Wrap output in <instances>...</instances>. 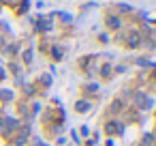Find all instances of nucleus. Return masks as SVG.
<instances>
[{
	"label": "nucleus",
	"mask_w": 156,
	"mask_h": 146,
	"mask_svg": "<svg viewBox=\"0 0 156 146\" xmlns=\"http://www.w3.org/2000/svg\"><path fill=\"white\" fill-rule=\"evenodd\" d=\"M17 129H20V122H17L15 118H11V116H0V135H5V137L9 140V137H13V135L17 133Z\"/></svg>",
	"instance_id": "obj_1"
},
{
	"label": "nucleus",
	"mask_w": 156,
	"mask_h": 146,
	"mask_svg": "<svg viewBox=\"0 0 156 146\" xmlns=\"http://www.w3.org/2000/svg\"><path fill=\"white\" fill-rule=\"evenodd\" d=\"M105 133L107 135H122L124 133V122L120 118H109L105 122Z\"/></svg>",
	"instance_id": "obj_2"
},
{
	"label": "nucleus",
	"mask_w": 156,
	"mask_h": 146,
	"mask_svg": "<svg viewBox=\"0 0 156 146\" xmlns=\"http://www.w3.org/2000/svg\"><path fill=\"white\" fill-rule=\"evenodd\" d=\"M122 112H126V103L118 97V99L111 101V105H109V110H107V116H109V118H115V116L122 114Z\"/></svg>",
	"instance_id": "obj_3"
},
{
	"label": "nucleus",
	"mask_w": 156,
	"mask_h": 146,
	"mask_svg": "<svg viewBox=\"0 0 156 146\" xmlns=\"http://www.w3.org/2000/svg\"><path fill=\"white\" fill-rule=\"evenodd\" d=\"M28 135H30V125H26L24 122V127L20 125V129H17V133H15V144H26L28 142Z\"/></svg>",
	"instance_id": "obj_4"
},
{
	"label": "nucleus",
	"mask_w": 156,
	"mask_h": 146,
	"mask_svg": "<svg viewBox=\"0 0 156 146\" xmlns=\"http://www.w3.org/2000/svg\"><path fill=\"white\" fill-rule=\"evenodd\" d=\"M34 28H37L39 32H43V35H45V32H49V30H51V17H43V15H41V17H37Z\"/></svg>",
	"instance_id": "obj_5"
},
{
	"label": "nucleus",
	"mask_w": 156,
	"mask_h": 146,
	"mask_svg": "<svg viewBox=\"0 0 156 146\" xmlns=\"http://www.w3.org/2000/svg\"><path fill=\"white\" fill-rule=\"evenodd\" d=\"M94 62H96V56H86V58H81V60H79V67H81V71H83V73H92Z\"/></svg>",
	"instance_id": "obj_6"
},
{
	"label": "nucleus",
	"mask_w": 156,
	"mask_h": 146,
	"mask_svg": "<svg viewBox=\"0 0 156 146\" xmlns=\"http://www.w3.org/2000/svg\"><path fill=\"white\" fill-rule=\"evenodd\" d=\"M105 26H107L109 30H120V28H122V20H120L118 15H107V17H105Z\"/></svg>",
	"instance_id": "obj_7"
},
{
	"label": "nucleus",
	"mask_w": 156,
	"mask_h": 146,
	"mask_svg": "<svg viewBox=\"0 0 156 146\" xmlns=\"http://www.w3.org/2000/svg\"><path fill=\"white\" fill-rule=\"evenodd\" d=\"M49 86H51V75H47V73H45V75H41V77L37 80V84H34V88H37V90H47Z\"/></svg>",
	"instance_id": "obj_8"
},
{
	"label": "nucleus",
	"mask_w": 156,
	"mask_h": 146,
	"mask_svg": "<svg viewBox=\"0 0 156 146\" xmlns=\"http://www.w3.org/2000/svg\"><path fill=\"white\" fill-rule=\"evenodd\" d=\"M90 110H92V103H90L88 99H81V101L75 103V112H79V114H86V112H90Z\"/></svg>",
	"instance_id": "obj_9"
},
{
	"label": "nucleus",
	"mask_w": 156,
	"mask_h": 146,
	"mask_svg": "<svg viewBox=\"0 0 156 146\" xmlns=\"http://www.w3.org/2000/svg\"><path fill=\"white\" fill-rule=\"evenodd\" d=\"M98 92V84H83V97H90V95H96Z\"/></svg>",
	"instance_id": "obj_10"
},
{
	"label": "nucleus",
	"mask_w": 156,
	"mask_h": 146,
	"mask_svg": "<svg viewBox=\"0 0 156 146\" xmlns=\"http://www.w3.org/2000/svg\"><path fill=\"white\" fill-rule=\"evenodd\" d=\"M49 54H51V58H54V60H62L64 50H62L60 45H54V47H49Z\"/></svg>",
	"instance_id": "obj_11"
},
{
	"label": "nucleus",
	"mask_w": 156,
	"mask_h": 146,
	"mask_svg": "<svg viewBox=\"0 0 156 146\" xmlns=\"http://www.w3.org/2000/svg\"><path fill=\"white\" fill-rule=\"evenodd\" d=\"M111 75H113V67H111V65H103V67H101V77H103V80H109Z\"/></svg>",
	"instance_id": "obj_12"
},
{
	"label": "nucleus",
	"mask_w": 156,
	"mask_h": 146,
	"mask_svg": "<svg viewBox=\"0 0 156 146\" xmlns=\"http://www.w3.org/2000/svg\"><path fill=\"white\" fill-rule=\"evenodd\" d=\"M7 56H11V58H15V54H17V45L13 43V45H5V50H2Z\"/></svg>",
	"instance_id": "obj_13"
},
{
	"label": "nucleus",
	"mask_w": 156,
	"mask_h": 146,
	"mask_svg": "<svg viewBox=\"0 0 156 146\" xmlns=\"http://www.w3.org/2000/svg\"><path fill=\"white\" fill-rule=\"evenodd\" d=\"M22 90H24V95H26V97H32V95H34V86H30V84H24V86H22Z\"/></svg>",
	"instance_id": "obj_14"
},
{
	"label": "nucleus",
	"mask_w": 156,
	"mask_h": 146,
	"mask_svg": "<svg viewBox=\"0 0 156 146\" xmlns=\"http://www.w3.org/2000/svg\"><path fill=\"white\" fill-rule=\"evenodd\" d=\"M0 99H2V101H11L13 99V92L11 90H0Z\"/></svg>",
	"instance_id": "obj_15"
},
{
	"label": "nucleus",
	"mask_w": 156,
	"mask_h": 146,
	"mask_svg": "<svg viewBox=\"0 0 156 146\" xmlns=\"http://www.w3.org/2000/svg\"><path fill=\"white\" fill-rule=\"evenodd\" d=\"M9 69H11V73H13V75H17V77H20V71H22V67H20L17 62H11V65H9Z\"/></svg>",
	"instance_id": "obj_16"
},
{
	"label": "nucleus",
	"mask_w": 156,
	"mask_h": 146,
	"mask_svg": "<svg viewBox=\"0 0 156 146\" xmlns=\"http://www.w3.org/2000/svg\"><path fill=\"white\" fill-rule=\"evenodd\" d=\"M22 56H24V62H26V65H30V62H32V50H26Z\"/></svg>",
	"instance_id": "obj_17"
},
{
	"label": "nucleus",
	"mask_w": 156,
	"mask_h": 146,
	"mask_svg": "<svg viewBox=\"0 0 156 146\" xmlns=\"http://www.w3.org/2000/svg\"><path fill=\"white\" fill-rule=\"evenodd\" d=\"M133 9L128 7V5H118V13H130Z\"/></svg>",
	"instance_id": "obj_18"
},
{
	"label": "nucleus",
	"mask_w": 156,
	"mask_h": 146,
	"mask_svg": "<svg viewBox=\"0 0 156 146\" xmlns=\"http://www.w3.org/2000/svg\"><path fill=\"white\" fill-rule=\"evenodd\" d=\"M5 45H7V39H5L2 32H0V50H5Z\"/></svg>",
	"instance_id": "obj_19"
},
{
	"label": "nucleus",
	"mask_w": 156,
	"mask_h": 146,
	"mask_svg": "<svg viewBox=\"0 0 156 146\" xmlns=\"http://www.w3.org/2000/svg\"><path fill=\"white\" fill-rule=\"evenodd\" d=\"M5 77H7V73H5V69H2V67H0V82H2Z\"/></svg>",
	"instance_id": "obj_20"
},
{
	"label": "nucleus",
	"mask_w": 156,
	"mask_h": 146,
	"mask_svg": "<svg viewBox=\"0 0 156 146\" xmlns=\"http://www.w3.org/2000/svg\"><path fill=\"white\" fill-rule=\"evenodd\" d=\"M150 37H152V39H154V43H156V28L152 30V35H150Z\"/></svg>",
	"instance_id": "obj_21"
},
{
	"label": "nucleus",
	"mask_w": 156,
	"mask_h": 146,
	"mask_svg": "<svg viewBox=\"0 0 156 146\" xmlns=\"http://www.w3.org/2000/svg\"><path fill=\"white\" fill-rule=\"evenodd\" d=\"M152 77H154V80H156V65H154V73H152Z\"/></svg>",
	"instance_id": "obj_22"
},
{
	"label": "nucleus",
	"mask_w": 156,
	"mask_h": 146,
	"mask_svg": "<svg viewBox=\"0 0 156 146\" xmlns=\"http://www.w3.org/2000/svg\"><path fill=\"white\" fill-rule=\"evenodd\" d=\"M34 146H45V144H43V142H37V144H34Z\"/></svg>",
	"instance_id": "obj_23"
}]
</instances>
